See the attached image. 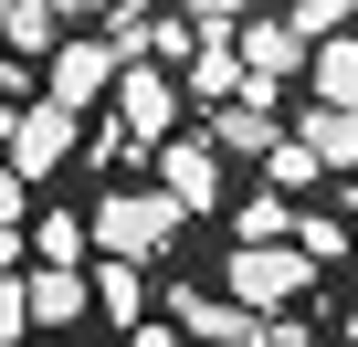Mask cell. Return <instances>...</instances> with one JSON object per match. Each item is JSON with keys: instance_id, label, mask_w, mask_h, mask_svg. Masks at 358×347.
<instances>
[{"instance_id": "6da1fadb", "label": "cell", "mask_w": 358, "mask_h": 347, "mask_svg": "<svg viewBox=\"0 0 358 347\" xmlns=\"http://www.w3.org/2000/svg\"><path fill=\"white\" fill-rule=\"evenodd\" d=\"M85 221H95V253H116V263H158V253L179 242V221H190V211H179L169 190H106Z\"/></svg>"}, {"instance_id": "7a4b0ae2", "label": "cell", "mask_w": 358, "mask_h": 347, "mask_svg": "<svg viewBox=\"0 0 358 347\" xmlns=\"http://www.w3.org/2000/svg\"><path fill=\"white\" fill-rule=\"evenodd\" d=\"M327 263L316 253H295V242H243L232 263H222V284H232V305H253V316H285V305H306V284H316Z\"/></svg>"}, {"instance_id": "3957f363", "label": "cell", "mask_w": 358, "mask_h": 347, "mask_svg": "<svg viewBox=\"0 0 358 347\" xmlns=\"http://www.w3.org/2000/svg\"><path fill=\"white\" fill-rule=\"evenodd\" d=\"M74 137H85V116L43 95V105H22V137H11V168H22V179L43 190V179H53V168L74 158Z\"/></svg>"}, {"instance_id": "277c9868", "label": "cell", "mask_w": 358, "mask_h": 347, "mask_svg": "<svg viewBox=\"0 0 358 347\" xmlns=\"http://www.w3.org/2000/svg\"><path fill=\"white\" fill-rule=\"evenodd\" d=\"M43 95H53V105H74V116H85V105H106V95H116V43H64V53H53V74H43Z\"/></svg>"}, {"instance_id": "5b68a950", "label": "cell", "mask_w": 358, "mask_h": 347, "mask_svg": "<svg viewBox=\"0 0 358 347\" xmlns=\"http://www.w3.org/2000/svg\"><path fill=\"white\" fill-rule=\"evenodd\" d=\"M116 126H127L137 147H158V137L179 126V84L148 74V64H127V74H116Z\"/></svg>"}, {"instance_id": "8992f818", "label": "cell", "mask_w": 358, "mask_h": 347, "mask_svg": "<svg viewBox=\"0 0 358 347\" xmlns=\"http://www.w3.org/2000/svg\"><path fill=\"white\" fill-rule=\"evenodd\" d=\"M201 116H211V147H222V158H274V147H285L274 95H232V105H201Z\"/></svg>"}, {"instance_id": "52a82bcc", "label": "cell", "mask_w": 358, "mask_h": 347, "mask_svg": "<svg viewBox=\"0 0 358 347\" xmlns=\"http://www.w3.org/2000/svg\"><path fill=\"white\" fill-rule=\"evenodd\" d=\"M22 295H32V326H85L95 316V274L85 263H32Z\"/></svg>"}, {"instance_id": "ba28073f", "label": "cell", "mask_w": 358, "mask_h": 347, "mask_svg": "<svg viewBox=\"0 0 358 347\" xmlns=\"http://www.w3.org/2000/svg\"><path fill=\"white\" fill-rule=\"evenodd\" d=\"M158 190H169L179 211H211V200H222V147H211V137L158 147Z\"/></svg>"}, {"instance_id": "9c48e42d", "label": "cell", "mask_w": 358, "mask_h": 347, "mask_svg": "<svg viewBox=\"0 0 358 347\" xmlns=\"http://www.w3.org/2000/svg\"><path fill=\"white\" fill-rule=\"evenodd\" d=\"M306 53H316V43H306L295 22H274V11H253V22H243V64H253V95H274V84H285Z\"/></svg>"}, {"instance_id": "30bf717a", "label": "cell", "mask_w": 358, "mask_h": 347, "mask_svg": "<svg viewBox=\"0 0 358 347\" xmlns=\"http://www.w3.org/2000/svg\"><path fill=\"white\" fill-rule=\"evenodd\" d=\"M74 11H85V0H0V43H11V53H64Z\"/></svg>"}, {"instance_id": "8fae6325", "label": "cell", "mask_w": 358, "mask_h": 347, "mask_svg": "<svg viewBox=\"0 0 358 347\" xmlns=\"http://www.w3.org/2000/svg\"><path fill=\"white\" fill-rule=\"evenodd\" d=\"M190 95H201V105H232V95H253V64H243V43L201 32V53H190Z\"/></svg>"}, {"instance_id": "7c38bea8", "label": "cell", "mask_w": 358, "mask_h": 347, "mask_svg": "<svg viewBox=\"0 0 358 347\" xmlns=\"http://www.w3.org/2000/svg\"><path fill=\"white\" fill-rule=\"evenodd\" d=\"M295 137L316 147V168H358V116H348V105H306Z\"/></svg>"}, {"instance_id": "4fadbf2b", "label": "cell", "mask_w": 358, "mask_h": 347, "mask_svg": "<svg viewBox=\"0 0 358 347\" xmlns=\"http://www.w3.org/2000/svg\"><path fill=\"white\" fill-rule=\"evenodd\" d=\"M306 74H316V105H348V116H358V43H348V32H327V43L306 53Z\"/></svg>"}, {"instance_id": "5bb4252c", "label": "cell", "mask_w": 358, "mask_h": 347, "mask_svg": "<svg viewBox=\"0 0 358 347\" xmlns=\"http://www.w3.org/2000/svg\"><path fill=\"white\" fill-rule=\"evenodd\" d=\"M95 305H106L116 326H148V263H116V253H106V263H95Z\"/></svg>"}, {"instance_id": "9a60e30c", "label": "cell", "mask_w": 358, "mask_h": 347, "mask_svg": "<svg viewBox=\"0 0 358 347\" xmlns=\"http://www.w3.org/2000/svg\"><path fill=\"white\" fill-rule=\"evenodd\" d=\"M32 253H43V263H85V253H95V221H85V211H43Z\"/></svg>"}, {"instance_id": "2e32d148", "label": "cell", "mask_w": 358, "mask_h": 347, "mask_svg": "<svg viewBox=\"0 0 358 347\" xmlns=\"http://www.w3.org/2000/svg\"><path fill=\"white\" fill-rule=\"evenodd\" d=\"M243 242H295V200L264 179V200H243Z\"/></svg>"}, {"instance_id": "e0dca14e", "label": "cell", "mask_w": 358, "mask_h": 347, "mask_svg": "<svg viewBox=\"0 0 358 347\" xmlns=\"http://www.w3.org/2000/svg\"><path fill=\"white\" fill-rule=\"evenodd\" d=\"M264 179H274V190L295 200V190H316V179H327V168H316V147H306V137H285V147L264 158Z\"/></svg>"}, {"instance_id": "ac0fdd59", "label": "cell", "mask_w": 358, "mask_h": 347, "mask_svg": "<svg viewBox=\"0 0 358 347\" xmlns=\"http://www.w3.org/2000/svg\"><path fill=\"white\" fill-rule=\"evenodd\" d=\"M106 43H116V64H127V53H148V43H158V22L137 11V0H106Z\"/></svg>"}, {"instance_id": "d6986e66", "label": "cell", "mask_w": 358, "mask_h": 347, "mask_svg": "<svg viewBox=\"0 0 358 347\" xmlns=\"http://www.w3.org/2000/svg\"><path fill=\"white\" fill-rule=\"evenodd\" d=\"M295 253H316V263H337V253H348V232H337L327 211H295Z\"/></svg>"}, {"instance_id": "ffe728a7", "label": "cell", "mask_w": 358, "mask_h": 347, "mask_svg": "<svg viewBox=\"0 0 358 347\" xmlns=\"http://www.w3.org/2000/svg\"><path fill=\"white\" fill-rule=\"evenodd\" d=\"M22 326H32V295H22V274H0V347H22Z\"/></svg>"}, {"instance_id": "44dd1931", "label": "cell", "mask_w": 358, "mask_h": 347, "mask_svg": "<svg viewBox=\"0 0 358 347\" xmlns=\"http://www.w3.org/2000/svg\"><path fill=\"white\" fill-rule=\"evenodd\" d=\"M32 211V179H22V168H0V221H22Z\"/></svg>"}, {"instance_id": "7402d4cb", "label": "cell", "mask_w": 358, "mask_h": 347, "mask_svg": "<svg viewBox=\"0 0 358 347\" xmlns=\"http://www.w3.org/2000/svg\"><path fill=\"white\" fill-rule=\"evenodd\" d=\"M264 347H306V316L285 305V316H264Z\"/></svg>"}, {"instance_id": "603a6c76", "label": "cell", "mask_w": 358, "mask_h": 347, "mask_svg": "<svg viewBox=\"0 0 358 347\" xmlns=\"http://www.w3.org/2000/svg\"><path fill=\"white\" fill-rule=\"evenodd\" d=\"M22 253H32V232H22V221H0V274H11Z\"/></svg>"}, {"instance_id": "cb8c5ba5", "label": "cell", "mask_w": 358, "mask_h": 347, "mask_svg": "<svg viewBox=\"0 0 358 347\" xmlns=\"http://www.w3.org/2000/svg\"><path fill=\"white\" fill-rule=\"evenodd\" d=\"M11 137H22V105H11V95H0V158H11Z\"/></svg>"}, {"instance_id": "d4e9b609", "label": "cell", "mask_w": 358, "mask_h": 347, "mask_svg": "<svg viewBox=\"0 0 358 347\" xmlns=\"http://www.w3.org/2000/svg\"><path fill=\"white\" fill-rule=\"evenodd\" d=\"M127 347H179V337L169 326H127Z\"/></svg>"}, {"instance_id": "484cf974", "label": "cell", "mask_w": 358, "mask_h": 347, "mask_svg": "<svg viewBox=\"0 0 358 347\" xmlns=\"http://www.w3.org/2000/svg\"><path fill=\"white\" fill-rule=\"evenodd\" d=\"M348 337H358V316H348Z\"/></svg>"}]
</instances>
